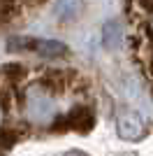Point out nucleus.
<instances>
[{"label":"nucleus","instance_id":"obj_7","mask_svg":"<svg viewBox=\"0 0 153 156\" xmlns=\"http://www.w3.org/2000/svg\"><path fill=\"white\" fill-rule=\"evenodd\" d=\"M35 42H37V40L23 37V35H19V37H9V42H7V51H32V49H35Z\"/></svg>","mask_w":153,"mask_h":156},{"label":"nucleus","instance_id":"obj_2","mask_svg":"<svg viewBox=\"0 0 153 156\" xmlns=\"http://www.w3.org/2000/svg\"><path fill=\"white\" fill-rule=\"evenodd\" d=\"M116 130H118V135L123 140H141V137L146 135V124H144V119L139 114L125 112L116 121Z\"/></svg>","mask_w":153,"mask_h":156},{"label":"nucleus","instance_id":"obj_1","mask_svg":"<svg viewBox=\"0 0 153 156\" xmlns=\"http://www.w3.org/2000/svg\"><path fill=\"white\" fill-rule=\"evenodd\" d=\"M93 126H95V112L90 107H86V105H79V107H72L65 114H56L49 130H53V133H65V130L88 133Z\"/></svg>","mask_w":153,"mask_h":156},{"label":"nucleus","instance_id":"obj_9","mask_svg":"<svg viewBox=\"0 0 153 156\" xmlns=\"http://www.w3.org/2000/svg\"><path fill=\"white\" fill-rule=\"evenodd\" d=\"M2 75L9 77L12 82H16V79H23L25 77V68H23V65H19V63H9V65L2 68Z\"/></svg>","mask_w":153,"mask_h":156},{"label":"nucleus","instance_id":"obj_5","mask_svg":"<svg viewBox=\"0 0 153 156\" xmlns=\"http://www.w3.org/2000/svg\"><path fill=\"white\" fill-rule=\"evenodd\" d=\"M81 7H83L81 0H58V2H56L58 19H60V21L76 19V16H79V12H81Z\"/></svg>","mask_w":153,"mask_h":156},{"label":"nucleus","instance_id":"obj_8","mask_svg":"<svg viewBox=\"0 0 153 156\" xmlns=\"http://www.w3.org/2000/svg\"><path fill=\"white\" fill-rule=\"evenodd\" d=\"M16 140H19V130H14V128H0V154L9 151L14 144H16Z\"/></svg>","mask_w":153,"mask_h":156},{"label":"nucleus","instance_id":"obj_10","mask_svg":"<svg viewBox=\"0 0 153 156\" xmlns=\"http://www.w3.org/2000/svg\"><path fill=\"white\" fill-rule=\"evenodd\" d=\"M16 14V0H0V21H9Z\"/></svg>","mask_w":153,"mask_h":156},{"label":"nucleus","instance_id":"obj_4","mask_svg":"<svg viewBox=\"0 0 153 156\" xmlns=\"http://www.w3.org/2000/svg\"><path fill=\"white\" fill-rule=\"evenodd\" d=\"M121 37H123L121 23H118V21H107L104 28H102V44L107 47V49H118Z\"/></svg>","mask_w":153,"mask_h":156},{"label":"nucleus","instance_id":"obj_6","mask_svg":"<svg viewBox=\"0 0 153 156\" xmlns=\"http://www.w3.org/2000/svg\"><path fill=\"white\" fill-rule=\"evenodd\" d=\"M35 51L42 54V56H65L67 54V47L58 40H37L35 42Z\"/></svg>","mask_w":153,"mask_h":156},{"label":"nucleus","instance_id":"obj_11","mask_svg":"<svg viewBox=\"0 0 153 156\" xmlns=\"http://www.w3.org/2000/svg\"><path fill=\"white\" fill-rule=\"evenodd\" d=\"M0 105H2V114H9V110H12V93L9 91L0 93Z\"/></svg>","mask_w":153,"mask_h":156},{"label":"nucleus","instance_id":"obj_3","mask_svg":"<svg viewBox=\"0 0 153 156\" xmlns=\"http://www.w3.org/2000/svg\"><path fill=\"white\" fill-rule=\"evenodd\" d=\"M72 79V75H65L60 70H49L42 75L39 79V91L46 93V96H56V93H63L67 89V82Z\"/></svg>","mask_w":153,"mask_h":156}]
</instances>
